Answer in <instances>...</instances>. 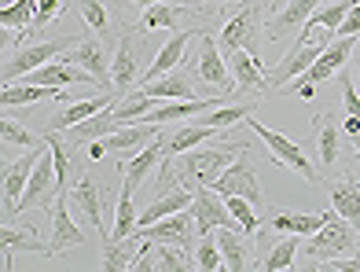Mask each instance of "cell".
Returning a JSON list of instances; mask_svg holds the SVG:
<instances>
[{
	"label": "cell",
	"instance_id": "1f68e13d",
	"mask_svg": "<svg viewBox=\"0 0 360 272\" xmlns=\"http://www.w3.org/2000/svg\"><path fill=\"white\" fill-rule=\"evenodd\" d=\"M143 239L129 235V239H103V272H129L133 258L140 254Z\"/></svg>",
	"mask_w": 360,
	"mask_h": 272
},
{
	"label": "cell",
	"instance_id": "5bb4252c",
	"mask_svg": "<svg viewBox=\"0 0 360 272\" xmlns=\"http://www.w3.org/2000/svg\"><path fill=\"white\" fill-rule=\"evenodd\" d=\"M67 63H74V67L89 70L96 82H100L103 92H114V82H110V52H107V37H81L67 56H63Z\"/></svg>",
	"mask_w": 360,
	"mask_h": 272
},
{
	"label": "cell",
	"instance_id": "f546056e",
	"mask_svg": "<svg viewBox=\"0 0 360 272\" xmlns=\"http://www.w3.org/2000/svg\"><path fill=\"white\" fill-rule=\"evenodd\" d=\"M162 155H166V136L158 133L140 155H133V162H122V166H118V169H122V181L133 184V188H140V181L147 177V173H151V166L158 162Z\"/></svg>",
	"mask_w": 360,
	"mask_h": 272
},
{
	"label": "cell",
	"instance_id": "ac0fdd59",
	"mask_svg": "<svg viewBox=\"0 0 360 272\" xmlns=\"http://www.w3.org/2000/svg\"><path fill=\"white\" fill-rule=\"evenodd\" d=\"M41 151H44V140L37 143V148H30L26 155H15V162L4 166V210H8V217H19L22 191H26V184H30V173H34Z\"/></svg>",
	"mask_w": 360,
	"mask_h": 272
},
{
	"label": "cell",
	"instance_id": "d6986e66",
	"mask_svg": "<svg viewBox=\"0 0 360 272\" xmlns=\"http://www.w3.org/2000/svg\"><path fill=\"white\" fill-rule=\"evenodd\" d=\"M70 202H74V210L85 217L96 232H100L103 239H110V228L103 225V202H107V191L96 184L89 173H81V177H77V184H74V191H70Z\"/></svg>",
	"mask_w": 360,
	"mask_h": 272
},
{
	"label": "cell",
	"instance_id": "2e32d148",
	"mask_svg": "<svg viewBox=\"0 0 360 272\" xmlns=\"http://www.w3.org/2000/svg\"><path fill=\"white\" fill-rule=\"evenodd\" d=\"M202 34H206L202 26H191V30H176V34H173V37H169V41H166V44H162L158 52H155L151 67H147V70L140 74V82H136V85H143V82H155V77H162V74L176 70L180 63L188 59V44H191V41H199Z\"/></svg>",
	"mask_w": 360,
	"mask_h": 272
},
{
	"label": "cell",
	"instance_id": "b9f144b4",
	"mask_svg": "<svg viewBox=\"0 0 360 272\" xmlns=\"http://www.w3.org/2000/svg\"><path fill=\"white\" fill-rule=\"evenodd\" d=\"M59 15H63V0H37V19H34V26H30V37L44 34V26L56 22ZM30 37H26V41H30Z\"/></svg>",
	"mask_w": 360,
	"mask_h": 272
},
{
	"label": "cell",
	"instance_id": "d6a6232c",
	"mask_svg": "<svg viewBox=\"0 0 360 272\" xmlns=\"http://www.w3.org/2000/svg\"><path fill=\"white\" fill-rule=\"evenodd\" d=\"M34 19H37V0H8L4 8H0V26L4 30H15V41H26L30 37V26H34Z\"/></svg>",
	"mask_w": 360,
	"mask_h": 272
},
{
	"label": "cell",
	"instance_id": "c3c4849f",
	"mask_svg": "<svg viewBox=\"0 0 360 272\" xmlns=\"http://www.w3.org/2000/svg\"><path fill=\"white\" fill-rule=\"evenodd\" d=\"M224 4H243V0H224Z\"/></svg>",
	"mask_w": 360,
	"mask_h": 272
},
{
	"label": "cell",
	"instance_id": "ab89813d",
	"mask_svg": "<svg viewBox=\"0 0 360 272\" xmlns=\"http://www.w3.org/2000/svg\"><path fill=\"white\" fill-rule=\"evenodd\" d=\"M195 268L199 272H217L224 268V254H221V243L214 235H199V243H195Z\"/></svg>",
	"mask_w": 360,
	"mask_h": 272
},
{
	"label": "cell",
	"instance_id": "277c9868",
	"mask_svg": "<svg viewBox=\"0 0 360 272\" xmlns=\"http://www.w3.org/2000/svg\"><path fill=\"white\" fill-rule=\"evenodd\" d=\"M335 41V34L331 30H323L320 37H313L309 34V30H302V37H298V44L290 48V52L276 63V67H269V89H287L294 77H302L309 67H313V63L320 59V52L327 44Z\"/></svg>",
	"mask_w": 360,
	"mask_h": 272
},
{
	"label": "cell",
	"instance_id": "52a82bcc",
	"mask_svg": "<svg viewBox=\"0 0 360 272\" xmlns=\"http://www.w3.org/2000/svg\"><path fill=\"white\" fill-rule=\"evenodd\" d=\"M353 41H356V37H335V41L320 52V59L313 63V67H309L302 77H294L290 85H294V92H298V100H313V92H316L320 82L342 74V67H346L349 56H353Z\"/></svg>",
	"mask_w": 360,
	"mask_h": 272
},
{
	"label": "cell",
	"instance_id": "f35d334b",
	"mask_svg": "<svg viewBox=\"0 0 360 272\" xmlns=\"http://www.w3.org/2000/svg\"><path fill=\"white\" fill-rule=\"evenodd\" d=\"M228 202V210H232V217L243 225V232H250V235H257V228L265 225V217H261V210L250 202V199H243V195H228L224 199Z\"/></svg>",
	"mask_w": 360,
	"mask_h": 272
},
{
	"label": "cell",
	"instance_id": "f6af8a7d",
	"mask_svg": "<svg viewBox=\"0 0 360 272\" xmlns=\"http://www.w3.org/2000/svg\"><path fill=\"white\" fill-rule=\"evenodd\" d=\"M125 4H129V8H136V11H147L151 4H158V0H125Z\"/></svg>",
	"mask_w": 360,
	"mask_h": 272
},
{
	"label": "cell",
	"instance_id": "9c48e42d",
	"mask_svg": "<svg viewBox=\"0 0 360 272\" xmlns=\"http://www.w3.org/2000/svg\"><path fill=\"white\" fill-rule=\"evenodd\" d=\"M56 199H59L56 158H52V148H48V140H44V151H41L34 173H30V184H26V191H22L19 214H26V210H52Z\"/></svg>",
	"mask_w": 360,
	"mask_h": 272
},
{
	"label": "cell",
	"instance_id": "4fadbf2b",
	"mask_svg": "<svg viewBox=\"0 0 360 272\" xmlns=\"http://www.w3.org/2000/svg\"><path fill=\"white\" fill-rule=\"evenodd\" d=\"M191 214H195V228H199V235L217 232V228H243L239 221L232 217V210H228L224 195H217V191L210 188V184H199V188H195Z\"/></svg>",
	"mask_w": 360,
	"mask_h": 272
},
{
	"label": "cell",
	"instance_id": "44dd1931",
	"mask_svg": "<svg viewBox=\"0 0 360 272\" xmlns=\"http://www.w3.org/2000/svg\"><path fill=\"white\" fill-rule=\"evenodd\" d=\"M323 0H287V4L265 22V37L269 41H287L290 34H302L309 15H313Z\"/></svg>",
	"mask_w": 360,
	"mask_h": 272
},
{
	"label": "cell",
	"instance_id": "9a60e30c",
	"mask_svg": "<svg viewBox=\"0 0 360 272\" xmlns=\"http://www.w3.org/2000/svg\"><path fill=\"white\" fill-rule=\"evenodd\" d=\"M52 239H48V258H59L63 250H77L89 243V235L77 228V221L70 217V191H59V199L52 202Z\"/></svg>",
	"mask_w": 360,
	"mask_h": 272
},
{
	"label": "cell",
	"instance_id": "6da1fadb",
	"mask_svg": "<svg viewBox=\"0 0 360 272\" xmlns=\"http://www.w3.org/2000/svg\"><path fill=\"white\" fill-rule=\"evenodd\" d=\"M217 41H221V52H228V56L243 48V52L261 59V44H265L269 37H265V19H261L257 0H243V4L232 11V19L221 26Z\"/></svg>",
	"mask_w": 360,
	"mask_h": 272
},
{
	"label": "cell",
	"instance_id": "cb8c5ba5",
	"mask_svg": "<svg viewBox=\"0 0 360 272\" xmlns=\"http://www.w3.org/2000/svg\"><path fill=\"white\" fill-rule=\"evenodd\" d=\"M335 210H320V214H294V210H269L265 214V225L276 232V235H302V239H309L313 232H320L323 225H327V217H331Z\"/></svg>",
	"mask_w": 360,
	"mask_h": 272
},
{
	"label": "cell",
	"instance_id": "3957f363",
	"mask_svg": "<svg viewBox=\"0 0 360 272\" xmlns=\"http://www.w3.org/2000/svg\"><path fill=\"white\" fill-rule=\"evenodd\" d=\"M360 247V232L349 225L346 217H338L331 214L327 217V225L320 232L309 235V243L302 247L305 250V258H309V268L320 265V261H331V258H346V254H356Z\"/></svg>",
	"mask_w": 360,
	"mask_h": 272
},
{
	"label": "cell",
	"instance_id": "83f0119b",
	"mask_svg": "<svg viewBox=\"0 0 360 272\" xmlns=\"http://www.w3.org/2000/svg\"><path fill=\"white\" fill-rule=\"evenodd\" d=\"M114 103H118V100H114ZM114 103H110V107H103L100 115H92V118H85V122H77L74 129H67V133H63L74 151L81 148V143H89V140H100V136H107V133H114V129H122V125H118V118H114Z\"/></svg>",
	"mask_w": 360,
	"mask_h": 272
},
{
	"label": "cell",
	"instance_id": "e0dca14e",
	"mask_svg": "<svg viewBox=\"0 0 360 272\" xmlns=\"http://www.w3.org/2000/svg\"><path fill=\"white\" fill-rule=\"evenodd\" d=\"M228 70H232V82H236V89H232L228 100H239V96H247V92L261 96V92L269 89V67L257 56L243 52V48L228 56Z\"/></svg>",
	"mask_w": 360,
	"mask_h": 272
},
{
	"label": "cell",
	"instance_id": "ee69618b",
	"mask_svg": "<svg viewBox=\"0 0 360 272\" xmlns=\"http://www.w3.org/2000/svg\"><path fill=\"white\" fill-rule=\"evenodd\" d=\"M335 37H360V0L349 8V15L342 19V26H338V34Z\"/></svg>",
	"mask_w": 360,
	"mask_h": 272
},
{
	"label": "cell",
	"instance_id": "5b68a950",
	"mask_svg": "<svg viewBox=\"0 0 360 272\" xmlns=\"http://www.w3.org/2000/svg\"><path fill=\"white\" fill-rule=\"evenodd\" d=\"M77 41H81L77 34H67V37H44V41H37V44L15 48V56L4 59V85L19 82V77H26L30 70H37V67H44V63H52V59H59V56H67Z\"/></svg>",
	"mask_w": 360,
	"mask_h": 272
},
{
	"label": "cell",
	"instance_id": "4316f807",
	"mask_svg": "<svg viewBox=\"0 0 360 272\" xmlns=\"http://www.w3.org/2000/svg\"><path fill=\"white\" fill-rule=\"evenodd\" d=\"M327 188H331V210L338 217H346L349 225L360 232V181L353 177V173H342V177L331 181Z\"/></svg>",
	"mask_w": 360,
	"mask_h": 272
},
{
	"label": "cell",
	"instance_id": "7402d4cb",
	"mask_svg": "<svg viewBox=\"0 0 360 272\" xmlns=\"http://www.w3.org/2000/svg\"><path fill=\"white\" fill-rule=\"evenodd\" d=\"M313 148L320 158V169H335L342 158V122L331 110H320L313 118Z\"/></svg>",
	"mask_w": 360,
	"mask_h": 272
},
{
	"label": "cell",
	"instance_id": "ffe728a7",
	"mask_svg": "<svg viewBox=\"0 0 360 272\" xmlns=\"http://www.w3.org/2000/svg\"><path fill=\"white\" fill-rule=\"evenodd\" d=\"M162 129H166V125H147V122L122 125V129H114V133L103 136V148H107V155H114V158H133V155H140Z\"/></svg>",
	"mask_w": 360,
	"mask_h": 272
},
{
	"label": "cell",
	"instance_id": "ba28073f",
	"mask_svg": "<svg viewBox=\"0 0 360 272\" xmlns=\"http://www.w3.org/2000/svg\"><path fill=\"white\" fill-rule=\"evenodd\" d=\"M210 188L217 191V195H243V199H250L261 214H265V195H261V181H257V169L250 166V148L243 151L239 158L228 169H221V177L210 181Z\"/></svg>",
	"mask_w": 360,
	"mask_h": 272
},
{
	"label": "cell",
	"instance_id": "8fae6325",
	"mask_svg": "<svg viewBox=\"0 0 360 272\" xmlns=\"http://www.w3.org/2000/svg\"><path fill=\"white\" fill-rule=\"evenodd\" d=\"M143 34H136V30H122V37L114 41V56H110V82H114V92L125 96V92H133L136 82H140V41Z\"/></svg>",
	"mask_w": 360,
	"mask_h": 272
},
{
	"label": "cell",
	"instance_id": "484cf974",
	"mask_svg": "<svg viewBox=\"0 0 360 272\" xmlns=\"http://www.w3.org/2000/svg\"><path fill=\"white\" fill-rule=\"evenodd\" d=\"M70 103V96L63 89L52 85H34V82H11L0 92V103L4 107H34V103Z\"/></svg>",
	"mask_w": 360,
	"mask_h": 272
},
{
	"label": "cell",
	"instance_id": "d590c367",
	"mask_svg": "<svg viewBox=\"0 0 360 272\" xmlns=\"http://www.w3.org/2000/svg\"><path fill=\"white\" fill-rule=\"evenodd\" d=\"M302 250V235H283V239H276V243L269 247L265 258H257L254 268H265V272H280V268H290L294 265V254Z\"/></svg>",
	"mask_w": 360,
	"mask_h": 272
},
{
	"label": "cell",
	"instance_id": "bcb514c9",
	"mask_svg": "<svg viewBox=\"0 0 360 272\" xmlns=\"http://www.w3.org/2000/svg\"><path fill=\"white\" fill-rule=\"evenodd\" d=\"M349 140H353V162H360V133H353Z\"/></svg>",
	"mask_w": 360,
	"mask_h": 272
},
{
	"label": "cell",
	"instance_id": "836d02e7",
	"mask_svg": "<svg viewBox=\"0 0 360 272\" xmlns=\"http://www.w3.org/2000/svg\"><path fill=\"white\" fill-rule=\"evenodd\" d=\"M0 243H4V272H11V254L15 250L48 254V247L34 235V228H11V225H4V228H0Z\"/></svg>",
	"mask_w": 360,
	"mask_h": 272
},
{
	"label": "cell",
	"instance_id": "f1b7e54d",
	"mask_svg": "<svg viewBox=\"0 0 360 272\" xmlns=\"http://www.w3.org/2000/svg\"><path fill=\"white\" fill-rule=\"evenodd\" d=\"M257 96H250V100H224L221 107H214V110H206V115H199V122H206V125H214V129H232V125H243L254 110H257Z\"/></svg>",
	"mask_w": 360,
	"mask_h": 272
},
{
	"label": "cell",
	"instance_id": "4dcf8cb0",
	"mask_svg": "<svg viewBox=\"0 0 360 272\" xmlns=\"http://www.w3.org/2000/svg\"><path fill=\"white\" fill-rule=\"evenodd\" d=\"M221 129H214V125H206V122H188V125H180V129H173L169 136H166V158H180L184 151H191V148H199L202 140H210V136H217Z\"/></svg>",
	"mask_w": 360,
	"mask_h": 272
},
{
	"label": "cell",
	"instance_id": "d4e9b609",
	"mask_svg": "<svg viewBox=\"0 0 360 272\" xmlns=\"http://www.w3.org/2000/svg\"><path fill=\"white\" fill-rule=\"evenodd\" d=\"M114 100H118V92H103V96H89V100H70V103H63L59 110H56V118L48 122V129L52 133H67V129H74L77 122H85V118H92V115H100L103 107H110Z\"/></svg>",
	"mask_w": 360,
	"mask_h": 272
},
{
	"label": "cell",
	"instance_id": "60d3db41",
	"mask_svg": "<svg viewBox=\"0 0 360 272\" xmlns=\"http://www.w3.org/2000/svg\"><path fill=\"white\" fill-rule=\"evenodd\" d=\"M0 140H4V151H22V148H37V140H34V133L26 129L22 122H15V118H4L0 122Z\"/></svg>",
	"mask_w": 360,
	"mask_h": 272
},
{
	"label": "cell",
	"instance_id": "f907efd6",
	"mask_svg": "<svg viewBox=\"0 0 360 272\" xmlns=\"http://www.w3.org/2000/svg\"><path fill=\"white\" fill-rule=\"evenodd\" d=\"M356 254H360V247H356Z\"/></svg>",
	"mask_w": 360,
	"mask_h": 272
},
{
	"label": "cell",
	"instance_id": "681fc988",
	"mask_svg": "<svg viewBox=\"0 0 360 272\" xmlns=\"http://www.w3.org/2000/svg\"><path fill=\"white\" fill-rule=\"evenodd\" d=\"M356 92H360V85H356Z\"/></svg>",
	"mask_w": 360,
	"mask_h": 272
},
{
	"label": "cell",
	"instance_id": "e575fe53",
	"mask_svg": "<svg viewBox=\"0 0 360 272\" xmlns=\"http://www.w3.org/2000/svg\"><path fill=\"white\" fill-rule=\"evenodd\" d=\"M158 103H166V100H158V96H147V92L133 89V96H118V103H114V118H118V125H133V122H140L143 115H151Z\"/></svg>",
	"mask_w": 360,
	"mask_h": 272
},
{
	"label": "cell",
	"instance_id": "8d00e7d4",
	"mask_svg": "<svg viewBox=\"0 0 360 272\" xmlns=\"http://www.w3.org/2000/svg\"><path fill=\"white\" fill-rule=\"evenodd\" d=\"M353 4H356V0H331V4H320L313 15H309L305 30L323 26V30H331V34H338V26H342V19L349 15V8H353Z\"/></svg>",
	"mask_w": 360,
	"mask_h": 272
},
{
	"label": "cell",
	"instance_id": "30bf717a",
	"mask_svg": "<svg viewBox=\"0 0 360 272\" xmlns=\"http://www.w3.org/2000/svg\"><path fill=\"white\" fill-rule=\"evenodd\" d=\"M195 77H199L202 85H210L214 92H224V96H232V89H236V82H232V70H228V59H224V52H221V41L210 34L199 37V52H195Z\"/></svg>",
	"mask_w": 360,
	"mask_h": 272
},
{
	"label": "cell",
	"instance_id": "7a4b0ae2",
	"mask_svg": "<svg viewBox=\"0 0 360 272\" xmlns=\"http://www.w3.org/2000/svg\"><path fill=\"white\" fill-rule=\"evenodd\" d=\"M250 143L232 140V143H217V148H191L180 155V181L184 184H210L214 177H221V169H228L236 158L247 151Z\"/></svg>",
	"mask_w": 360,
	"mask_h": 272
},
{
	"label": "cell",
	"instance_id": "7c38bea8",
	"mask_svg": "<svg viewBox=\"0 0 360 272\" xmlns=\"http://www.w3.org/2000/svg\"><path fill=\"white\" fill-rule=\"evenodd\" d=\"M133 235L155 239V243H173V247L184 250V254H191V258H195V243H199V228H195V214L191 210H176L169 217L155 221V225L136 228Z\"/></svg>",
	"mask_w": 360,
	"mask_h": 272
},
{
	"label": "cell",
	"instance_id": "7dc6e473",
	"mask_svg": "<svg viewBox=\"0 0 360 272\" xmlns=\"http://www.w3.org/2000/svg\"><path fill=\"white\" fill-rule=\"evenodd\" d=\"M283 4H287V0H269V8H272V11H280Z\"/></svg>",
	"mask_w": 360,
	"mask_h": 272
},
{
	"label": "cell",
	"instance_id": "74e56055",
	"mask_svg": "<svg viewBox=\"0 0 360 272\" xmlns=\"http://www.w3.org/2000/svg\"><path fill=\"white\" fill-rule=\"evenodd\" d=\"M74 8L81 11V19H85V26L92 30V34H100V37H110V8L103 4V0H74Z\"/></svg>",
	"mask_w": 360,
	"mask_h": 272
},
{
	"label": "cell",
	"instance_id": "7bdbcfd3",
	"mask_svg": "<svg viewBox=\"0 0 360 272\" xmlns=\"http://www.w3.org/2000/svg\"><path fill=\"white\" fill-rule=\"evenodd\" d=\"M338 92H342V107H346V115L360 118V92H356L349 74H338Z\"/></svg>",
	"mask_w": 360,
	"mask_h": 272
},
{
	"label": "cell",
	"instance_id": "8992f818",
	"mask_svg": "<svg viewBox=\"0 0 360 272\" xmlns=\"http://www.w3.org/2000/svg\"><path fill=\"white\" fill-rule=\"evenodd\" d=\"M247 129H254L261 140H265V148H269V155H272V162H280V166H287V169H294L302 181H309V184H320V169L309 162V155L294 143L290 136H283V133H276V129H269V125H261L254 115L243 122Z\"/></svg>",
	"mask_w": 360,
	"mask_h": 272
},
{
	"label": "cell",
	"instance_id": "603a6c76",
	"mask_svg": "<svg viewBox=\"0 0 360 272\" xmlns=\"http://www.w3.org/2000/svg\"><path fill=\"white\" fill-rule=\"evenodd\" d=\"M254 239L257 235H250V232H243V228H221V235H217V243H221V254H224V268L228 272H247V268H254Z\"/></svg>",
	"mask_w": 360,
	"mask_h": 272
}]
</instances>
